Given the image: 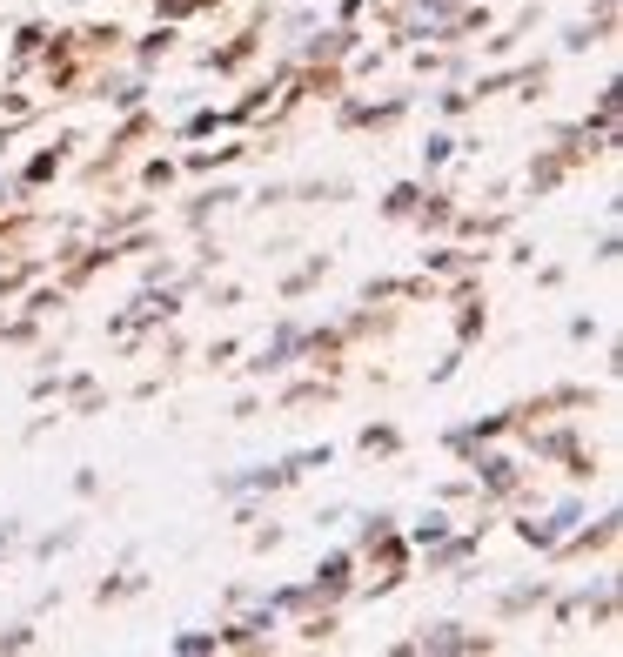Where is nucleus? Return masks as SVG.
I'll return each mask as SVG.
<instances>
[]
</instances>
